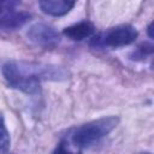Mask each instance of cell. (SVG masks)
<instances>
[{"label": "cell", "mask_w": 154, "mask_h": 154, "mask_svg": "<svg viewBox=\"0 0 154 154\" xmlns=\"http://www.w3.org/2000/svg\"><path fill=\"white\" fill-rule=\"evenodd\" d=\"M152 53H153V46H152V45H147V43H144V45H142V46H140V47L137 48L136 53H134L135 57H136V58H134V59H137V58H144L146 55L152 54Z\"/></svg>", "instance_id": "cell-9"}, {"label": "cell", "mask_w": 154, "mask_h": 154, "mask_svg": "<svg viewBox=\"0 0 154 154\" xmlns=\"http://www.w3.org/2000/svg\"><path fill=\"white\" fill-rule=\"evenodd\" d=\"M53 154H73V153L70 152V150L66 148V146H65L64 143H60V144L54 149Z\"/></svg>", "instance_id": "cell-11"}, {"label": "cell", "mask_w": 154, "mask_h": 154, "mask_svg": "<svg viewBox=\"0 0 154 154\" xmlns=\"http://www.w3.org/2000/svg\"><path fill=\"white\" fill-rule=\"evenodd\" d=\"M94 30H95V28H94L93 23H90L88 20H83V22H79V23H76L73 25L65 28L63 34L70 40L82 41L84 38L90 37L94 34Z\"/></svg>", "instance_id": "cell-7"}, {"label": "cell", "mask_w": 154, "mask_h": 154, "mask_svg": "<svg viewBox=\"0 0 154 154\" xmlns=\"http://www.w3.org/2000/svg\"><path fill=\"white\" fill-rule=\"evenodd\" d=\"M2 75L12 88L28 95L38 94L42 81H64L69 76L60 66L24 60L7 61L2 66Z\"/></svg>", "instance_id": "cell-1"}, {"label": "cell", "mask_w": 154, "mask_h": 154, "mask_svg": "<svg viewBox=\"0 0 154 154\" xmlns=\"http://www.w3.org/2000/svg\"><path fill=\"white\" fill-rule=\"evenodd\" d=\"M10 134L7 131L2 114H0V154H7L10 150Z\"/></svg>", "instance_id": "cell-8"}, {"label": "cell", "mask_w": 154, "mask_h": 154, "mask_svg": "<svg viewBox=\"0 0 154 154\" xmlns=\"http://www.w3.org/2000/svg\"><path fill=\"white\" fill-rule=\"evenodd\" d=\"M152 30H153V23H150L149 26H148V35H149L150 38H153V32H152Z\"/></svg>", "instance_id": "cell-12"}, {"label": "cell", "mask_w": 154, "mask_h": 154, "mask_svg": "<svg viewBox=\"0 0 154 154\" xmlns=\"http://www.w3.org/2000/svg\"><path fill=\"white\" fill-rule=\"evenodd\" d=\"M17 5H18L17 1H0V14L14 10Z\"/></svg>", "instance_id": "cell-10"}, {"label": "cell", "mask_w": 154, "mask_h": 154, "mask_svg": "<svg viewBox=\"0 0 154 154\" xmlns=\"http://www.w3.org/2000/svg\"><path fill=\"white\" fill-rule=\"evenodd\" d=\"M43 13L53 17H60L71 11L75 6V1L70 0H42L38 2Z\"/></svg>", "instance_id": "cell-5"}, {"label": "cell", "mask_w": 154, "mask_h": 154, "mask_svg": "<svg viewBox=\"0 0 154 154\" xmlns=\"http://www.w3.org/2000/svg\"><path fill=\"white\" fill-rule=\"evenodd\" d=\"M118 123H119V118L111 116V117L99 118L96 120L83 124L73 131L72 142L79 148L89 147L99 142L105 136H107L118 125Z\"/></svg>", "instance_id": "cell-2"}, {"label": "cell", "mask_w": 154, "mask_h": 154, "mask_svg": "<svg viewBox=\"0 0 154 154\" xmlns=\"http://www.w3.org/2000/svg\"><path fill=\"white\" fill-rule=\"evenodd\" d=\"M138 36L137 30L129 24L118 25L112 28L105 32H100L94 36L90 41V46L94 48H103V47H124L132 43Z\"/></svg>", "instance_id": "cell-3"}, {"label": "cell", "mask_w": 154, "mask_h": 154, "mask_svg": "<svg viewBox=\"0 0 154 154\" xmlns=\"http://www.w3.org/2000/svg\"><path fill=\"white\" fill-rule=\"evenodd\" d=\"M30 18L31 14L28 12H18L16 10H12L0 14V26L6 30H14L23 26L26 22L30 20Z\"/></svg>", "instance_id": "cell-6"}, {"label": "cell", "mask_w": 154, "mask_h": 154, "mask_svg": "<svg viewBox=\"0 0 154 154\" xmlns=\"http://www.w3.org/2000/svg\"><path fill=\"white\" fill-rule=\"evenodd\" d=\"M28 38L37 46L53 48L60 42L59 32L47 23H36L26 32Z\"/></svg>", "instance_id": "cell-4"}]
</instances>
